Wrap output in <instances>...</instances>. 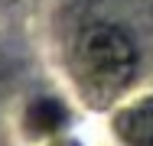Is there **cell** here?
Masks as SVG:
<instances>
[{"mask_svg":"<svg viewBox=\"0 0 153 146\" xmlns=\"http://www.w3.org/2000/svg\"><path fill=\"white\" fill-rule=\"evenodd\" d=\"M117 130L130 146H153V104L134 107L124 117H117Z\"/></svg>","mask_w":153,"mask_h":146,"instance_id":"2","label":"cell"},{"mask_svg":"<svg viewBox=\"0 0 153 146\" xmlns=\"http://www.w3.org/2000/svg\"><path fill=\"white\" fill-rule=\"evenodd\" d=\"M78 65L82 75L94 85V91L111 94L124 88L137 72V49L130 36L117 26H98L91 29L78 46Z\"/></svg>","mask_w":153,"mask_h":146,"instance_id":"1","label":"cell"},{"mask_svg":"<svg viewBox=\"0 0 153 146\" xmlns=\"http://www.w3.org/2000/svg\"><path fill=\"white\" fill-rule=\"evenodd\" d=\"M65 107L52 97H42V101H33V107L26 111V127L33 133H52L65 123Z\"/></svg>","mask_w":153,"mask_h":146,"instance_id":"3","label":"cell"}]
</instances>
